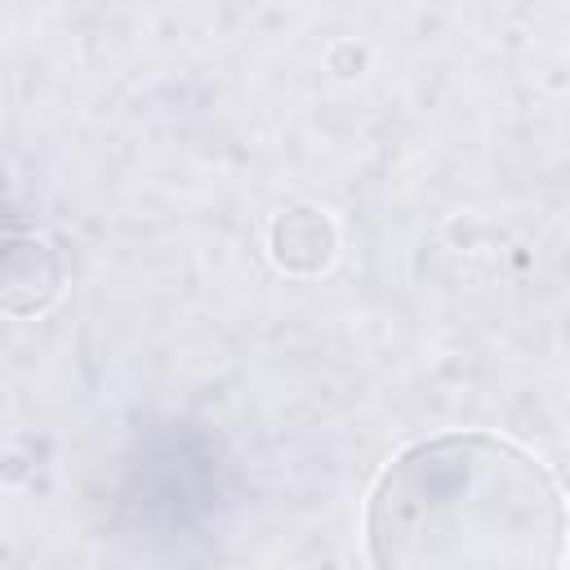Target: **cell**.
I'll list each match as a JSON object with an SVG mask.
<instances>
[{
	"label": "cell",
	"instance_id": "obj_1",
	"mask_svg": "<svg viewBox=\"0 0 570 570\" xmlns=\"http://www.w3.org/2000/svg\"><path fill=\"white\" fill-rule=\"evenodd\" d=\"M365 552L374 570H561L566 499L508 436H419L370 485Z\"/></svg>",
	"mask_w": 570,
	"mask_h": 570
},
{
	"label": "cell",
	"instance_id": "obj_2",
	"mask_svg": "<svg viewBox=\"0 0 570 570\" xmlns=\"http://www.w3.org/2000/svg\"><path fill=\"white\" fill-rule=\"evenodd\" d=\"M67 285L62 254L40 236H4L0 240V312L40 316Z\"/></svg>",
	"mask_w": 570,
	"mask_h": 570
},
{
	"label": "cell",
	"instance_id": "obj_3",
	"mask_svg": "<svg viewBox=\"0 0 570 570\" xmlns=\"http://www.w3.org/2000/svg\"><path fill=\"white\" fill-rule=\"evenodd\" d=\"M272 263L289 276H321L338 258V227L316 205H289L267 227Z\"/></svg>",
	"mask_w": 570,
	"mask_h": 570
}]
</instances>
